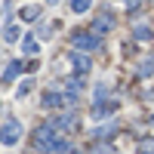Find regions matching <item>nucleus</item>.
<instances>
[{
	"label": "nucleus",
	"mask_w": 154,
	"mask_h": 154,
	"mask_svg": "<svg viewBox=\"0 0 154 154\" xmlns=\"http://www.w3.org/2000/svg\"><path fill=\"white\" fill-rule=\"evenodd\" d=\"M71 46L83 49V53H93V49H99V37L93 31H74L71 34Z\"/></svg>",
	"instance_id": "nucleus-1"
},
{
	"label": "nucleus",
	"mask_w": 154,
	"mask_h": 154,
	"mask_svg": "<svg viewBox=\"0 0 154 154\" xmlns=\"http://www.w3.org/2000/svg\"><path fill=\"white\" fill-rule=\"evenodd\" d=\"M19 139H22V123L16 117H9L3 126H0V142H3V145H16Z\"/></svg>",
	"instance_id": "nucleus-2"
},
{
	"label": "nucleus",
	"mask_w": 154,
	"mask_h": 154,
	"mask_svg": "<svg viewBox=\"0 0 154 154\" xmlns=\"http://www.w3.org/2000/svg\"><path fill=\"white\" fill-rule=\"evenodd\" d=\"M59 136H62V133L56 130V126H40V130L34 133V142H37V148H49Z\"/></svg>",
	"instance_id": "nucleus-3"
},
{
	"label": "nucleus",
	"mask_w": 154,
	"mask_h": 154,
	"mask_svg": "<svg viewBox=\"0 0 154 154\" xmlns=\"http://www.w3.org/2000/svg\"><path fill=\"white\" fill-rule=\"evenodd\" d=\"M68 59H71V65H74V74H77V77H83L89 68H93V62H89L86 56H80V53H71Z\"/></svg>",
	"instance_id": "nucleus-4"
},
{
	"label": "nucleus",
	"mask_w": 154,
	"mask_h": 154,
	"mask_svg": "<svg viewBox=\"0 0 154 154\" xmlns=\"http://www.w3.org/2000/svg\"><path fill=\"white\" fill-rule=\"evenodd\" d=\"M19 71H25V62H22V59H12V62H9V68L3 71V80H0V83L9 86L12 80H16V74H19Z\"/></svg>",
	"instance_id": "nucleus-5"
},
{
	"label": "nucleus",
	"mask_w": 154,
	"mask_h": 154,
	"mask_svg": "<svg viewBox=\"0 0 154 154\" xmlns=\"http://www.w3.org/2000/svg\"><path fill=\"white\" fill-rule=\"evenodd\" d=\"M114 108H117L114 102H96V105H93V120H102V117H108V114H111Z\"/></svg>",
	"instance_id": "nucleus-6"
},
{
	"label": "nucleus",
	"mask_w": 154,
	"mask_h": 154,
	"mask_svg": "<svg viewBox=\"0 0 154 154\" xmlns=\"http://www.w3.org/2000/svg\"><path fill=\"white\" fill-rule=\"evenodd\" d=\"M111 25H114V19L105 12V16H99V19H96V25H93V34H105V31L111 28Z\"/></svg>",
	"instance_id": "nucleus-7"
},
{
	"label": "nucleus",
	"mask_w": 154,
	"mask_h": 154,
	"mask_svg": "<svg viewBox=\"0 0 154 154\" xmlns=\"http://www.w3.org/2000/svg\"><path fill=\"white\" fill-rule=\"evenodd\" d=\"M68 99H62V96H56V93H46L43 96V108H62Z\"/></svg>",
	"instance_id": "nucleus-8"
},
{
	"label": "nucleus",
	"mask_w": 154,
	"mask_h": 154,
	"mask_svg": "<svg viewBox=\"0 0 154 154\" xmlns=\"http://www.w3.org/2000/svg\"><path fill=\"white\" fill-rule=\"evenodd\" d=\"M136 154H154V139H151V136L142 139V142H139V148H136Z\"/></svg>",
	"instance_id": "nucleus-9"
},
{
	"label": "nucleus",
	"mask_w": 154,
	"mask_h": 154,
	"mask_svg": "<svg viewBox=\"0 0 154 154\" xmlns=\"http://www.w3.org/2000/svg\"><path fill=\"white\" fill-rule=\"evenodd\" d=\"M89 6H93V0H71V12H77V16H80V12H86Z\"/></svg>",
	"instance_id": "nucleus-10"
},
{
	"label": "nucleus",
	"mask_w": 154,
	"mask_h": 154,
	"mask_svg": "<svg viewBox=\"0 0 154 154\" xmlns=\"http://www.w3.org/2000/svg\"><path fill=\"white\" fill-rule=\"evenodd\" d=\"M77 120H74V114H62V117L56 120V130H68V126H74Z\"/></svg>",
	"instance_id": "nucleus-11"
},
{
	"label": "nucleus",
	"mask_w": 154,
	"mask_h": 154,
	"mask_svg": "<svg viewBox=\"0 0 154 154\" xmlns=\"http://www.w3.org/2000/svg\"><path fill=\"white\" fill-rule=\"evenodd\" d=\"M37 16H40V6H25V9H22V19H25V22H34Z\"/></svg>",
	"instance_id": "nucleus-12"
},
{
	"label": "nucleus",
	"mask_w": 154,
	"mask_h": 154,
	"mask_svg": "<svg viewBox=\"0 0 154 154\" xmlns=\"http://www.w3.org/2000/svg\"><path fill=\"white\" fill-rule=\"evenodd\" d=\"M22 53H28V56L37 53V40H34V37H25V40H22Z\"/></svg>",
	"instance_id": "nucleus-13"
},
{
	"label": "nucleus",
	"mask_w": 154,
	"mask_h": 154,
	"mask_svg": "<svg viewBox=\"0 0 154 154\" xmlns=\"http://www.w3.org/2000/svg\"><path fill=\"white\" fill-rule=\"evenodd\" d=\"M19 34H22V28H19V25H9V28H6V34H3V37H6L9 43H16V40H19Z\"/></svg>",
	"instance_id": "nucleus-14"
},
{
	"label": "nucleus",
	"mask_w": 154,
	"mask_h": 154,
	"mask_svg": "<svg viewBox=\"0 0 154 154\" xmlns=\"http://www.w3.org/2000/svg\"><path fill=\"white\" fill-rule=\"evenodd\" d=\"M114 130H117V123H111V126H99V130H96V139H111Z\"/></svg>",
	"instance_id": "nucleus-15"
},
{
	"label": "nucleus",
	"mask_w": 154,
	"mask_h": 154,
	"mask_svg": "<svg viewBox=\"0 0 154 154\" xmlns=\"http://www.w3.org/2000/svg\"><path fill=\"white\" fill-rule=\"evenodd\" d=\"M93 154H117L108 142H99V145H93Z\"/></svg>",
	"instance_id": "nucleus-16"
},
{
	"label": "nucleus",
	"mask_w": 154,
	"mask_h": 154,
	"mask_svg": "<svg viewBox=\"0 0 154 154\" xmlns=\"http://www.w3.org/2000/svg\"><path fill=\"white\" fill-rule=\"evenodd\" d=\"M136 37L139 40H151V28L148 25H136Z\"/></svg>",
	"instance_id": "nucleus-17"
},
{
	"label": "nucleus",
	"mask_w": 154,
	"mask_h": 154,
	"mask_svg": "<svg viewBox=\"0 0 154 154\" xmlns=\"http://www.w3.org/2000/svg\"><path fill=\"white\" fill-rule=\"evenodd\" d=\"M151 71H154V59H148L145 65H139V74H142V77H148Z\"/></svg>",
	"instance_id": "nucleus-18"
},
{
	"label": "nucleus",
	"mask_w": 154,
	"mask_h": 154,
	"mask_svg": "<svg viewBox=\"0 0 154 154\" xmlns=\"http://www.w3.org/2000/svg\"><path fill=\"white\" fill-rule=\"evenodd\" d=\"M31 83H34V80H25V83L19 86V96H28V89H31Z\"/></svg>",
	"instance_id": "nucleus-19"
},
{
	"label": "nucleus",
	"mask_w": 154,
	"mask_h": 154,
	"mask_svg": "<svg viewBox=\"0 0 154 154\" xmlns=\"http://www.w3.org/2000/svg\"><path fill=\"white\" fill-rule=\"evenodd\" d=\"M37 37H40V40H43V37H49V25H40V28H37Z\"/></svg>",
	"instance_id": "nucleus-20"
},
{
	"label": "nucleus",
	"mask_w": 154,
	"mask_h": 154,
	"mask_svg": "<svg viewBox=\"0 0 154 154\" xmlns=\"http://www.w3.org/2000/svg\"><path fill=\"white\" fill-rule=\"evenodd\" d=\"M46 3H59V0H46Z\"/></svg>",
	"instance_id": "nucleus-21"
},
{
	"label": "nucleus",
	"mask_w": 154,
	"mask_h": 154,
	"mask_svg": "<svg viewBox=\"0 0 154 154\" xmlns=\"http://www.w3.org/2000/svg\"><path fill=\"white\" fill-rule=\"evenodd\" d=\"M151 123H154V120H151Z\"/></svg>",
	"instance_id": "nucleus-22"
}]
</instances>
